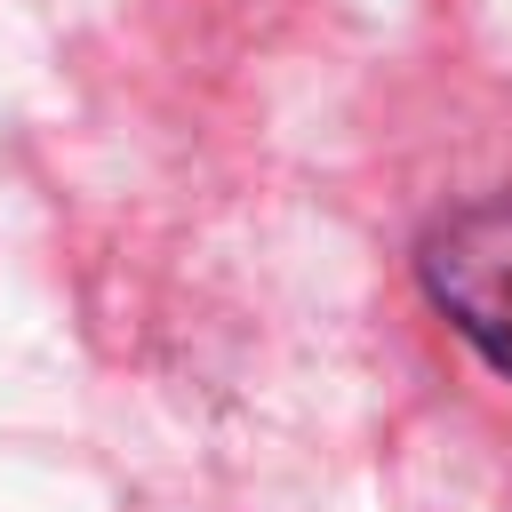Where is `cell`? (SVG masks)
<instances>
[{
	"instance_id": "cell-1",
	"label": "cell",
	"mask_w": 512,
	"mask_h": 512,
	"mask_svg": "<svg viewBox=\"0 0 512 512\" xmlns=\"http://www.w3.org/2000/svg\"><path fill=\"white\" fill-rule=\"evenodd\" d=\"M408 264L424 304L512 384V192H472L424 216Z\"/></svg>"
}]
</instances>
